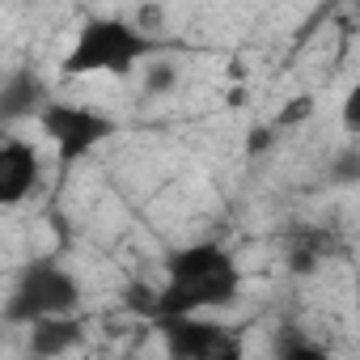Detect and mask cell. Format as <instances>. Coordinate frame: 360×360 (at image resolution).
Returning a JSON list of instances; mask_svg holds the SVG:
<instances>
[{"label": "cell", "instance_id": "1", "mask_svg": "<svg viewBox=\"0 0 360 360\" xmlns=\"http://www.w3.org/2000/svg\"><path fill=\"white\" fill-rule=\"evenodd\" d=\"M238 263L229 259L225 246L217 242H195L178 250L165 263V288H161V309L165 314H204L217 305H229L238 297Z\"/></svg>", "mask_w": 360, "mask_h": 360}, {"label": "cell", "instance_id": "2", "mask_svg": "<svg viewBox=\"0 0 360 360\" xmlns=\"http://www.w3.org/2000/svg\"><path fill=\"white\" fill-rule=\"evenodd\" d=\"M148 51H153V39L148 30H140V22L89 18L64 56V72L68 77H127Z\"/></svg>", "mask_w": 360, "mask_h": 360}, {"label": "cell", "instance_id": "3", "mask_svg": "<svg viewBox=\"0 0 360 360\" xmlns=\"http://www.w3.org/2000/svg\"><path fill=\"white\" fill-rule=\"evenodd\" d=\"M39 127L51 140V148H56V157L64 165L89 157L102 140L115 136V119L110 115H102L94 106H77V102H47L39 110Z\"/></svg>", "mask_w": 360, "mask_h": 360}, {"label": "cell", "instance_id": "4", "mask_svg": "<svg viewBox=\"0 0 360 360\" xmlns=\"http://www.w3.org/2000/svg\"><path fill=\"white\" fill-rule=\"evenodd\" d=\"M81 301V284L77 276H68L56 263H34L18 292L9 297V318L18 322H39V318H56V314H72Z\"/></svg>", "mask_w": 360, "mask_h": 360}, {"label": "cell", "instance_id": "5", "mask_svg": "<svg viewBox=\"0 0 360 360\" xmlns=\"http://www.w3.org/2000/svg\"><path fill=\"white\" fill-rule=\"evenodd\" d=\"M157 326L165 335L169 356H178V360H208V356L233 352L229 335L221 326L204 322V314H165V318H157Z\"/></svg>", "mask_w": 360, "mask_h": 360}, {"label": "cell", "instance_id": "6", "mask_svg": "<svg viewBox=\"0 0 360 360\" xmlns=\"http://www.w3.org/2000/svg\"><path fill=\"white\" fill-rule=\"evenodd\" d=\"M34 187H39V153H34V144L9 136L0 144V204L13 208Z\"/></svg>", "mask_w": 360, "mask_h": 360}, {"label": "cell", "instance_id": "7", "mask_svg": "<svg viewBox=\"0 0 360 360\" xmlns=\"http://www.w3.org/2000/svg\"><path fill=\"white\" fill-rule=\"evenodd\" d=\"M77 343H81V326H77L68 314L30 322V352H34V356H64V352L77 347Z\"/></svg>", "mask_w": 360, "mask_h": 360}, {"label": "cell", "instance_id": "8", "mask_svg": "<svg viewBox=\"0 0 360 360\" xmlns=\"http://www.w3.org/2000/svg\"><path fill=\"white\" fill-rule=\"evenodd\" d=\"M339 127H343L352 140H360V77L347 85V94H343V102H339Z\"/></svg>", "mask_w": 360, "mask_h": 360}, {"label": "cell", "instance_id": "9", "mask_svg": "<svg viewBox=\"0 0 360 360\" xmlns=\"http://www.w3.org/2000/svg\"><path fill=\"white\" fill-rule=\"evenodd\" d=\"M335 178L339 183H352V178H360V153H343L335 161Z\"/></svg>", "mask_w": 360, "mask_h": 360}, {"label": "cell", "instance_id": "10", "mask_svg": "<svg viewBox=\"0 0 360 360\" xmlns=\"http://www.w3.org/2000/svg\"><path fill=\"white\" fill-rule=\"evenodd\" d=\"M242 102H246V85H233L229 89V106H242Z\"/></svg>", "mask_w": 360, "mask_h": 360}]
</instances>
